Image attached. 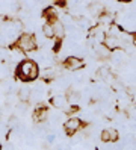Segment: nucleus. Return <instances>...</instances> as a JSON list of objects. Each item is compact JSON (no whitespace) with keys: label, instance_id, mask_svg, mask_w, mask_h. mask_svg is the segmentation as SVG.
Segmentation results:
<instances>
[{"label":"nucleus","instance_id":"f257e3e1","mask_svg":"<svg viewBox=\"0 0 136 150\" xmlns=\"http://www.w3.org/2000/svg\"><path fill=\"white\" fill-rule=\"evenodd\" d=\"M38 65H36L33 61L30 59H26L23 62H20L18 65V70H17V76L20 81H35L38 77Z\"/></svg>","mask_w":136,"mask_h":150},{"label":"nucleus","instance_id":"f03ea898","mask_svg":"<svg viewBox=\"0 0 136 150\" xmlns=\"http://www.w3.org/2000/svg\"><path fill=\"white\" fill-rule=\"evenodd\" d=\"M18 50L20 52H24V53H27V52H32L36 46H38V42H36L35 37L30 33H23L20 35V38H18Z\"/></svg>","mask_w":136,"mask_h":150},{"label":"nucleus","instance_id":"7ed1b4c3","mask_svg":"<svg viewBox=\"0 0 136 150\" xmlns=\"http://www.w3.org/2000/svg\"><path fill=\"white\" fill-rule=\"evenodd\" d=\"M118 138H120V135H118L116 129H104V130H101V139H103V143H106V144L116 143Z\"/></svg>","mask_w":136,"mask_h":150},{"label":"nucleus","instance_id":"20e7f679","mask_svg":"<svg viewBox=\"0 0 136 150\" xmlns=\"http://www.w3.org/2000/svg\"><path fill=\"white\" fill-rule=\"evenodd\" d=\"M63 127H65V130L68 134H74V132H77L82 127V121L79 117H71L63 123Z\"/></svg>","mask_w":136,"mask_h":150},{"label":"nucleus","instance_id":"39448f33","mask_svg":"<svg viewBox=\"0 0 136 150\" xmlns=\"http://www.w3.org/2000/svg\"><path fill=\"white\" fill-rule=\"evenodd\" d=\"M83 65H85V62H83L80 58H77V56H68L67 61H65V67H67L68 70H73V71L80 70Z\"/></svg>","mask_w":136,"mask_h":150},{"label":"nucleus","instance_id":"423d86ee","mask_svg":"<svg viewBox=\"0 0 136 150\" xmlns=\"http://www.w3.org/2000/svg\"><path fill=\"white\" fill-rule=\"evenodd\" d=\"M95 53H97V58L106 59L111 55V49H109L106 44H95Z\"/></svg>","mask_w":136,"mask_h":150},{"label":"nucleus","instance_id":"0eeeda50","mask_svg":"<svg viewBox=\"0 0 136 150\" xmlns=\"http://www.w3.org/2000/svg\"><path fill=\"white\" fill-rule=\"evenodd\" d=\"M42 35H44L45 38H49V40H51V38L56 37V35H54V29H53L51 23H45V24H42Z\"/></svg>","mask_w":136,"mask_h":150}]
</instances>
